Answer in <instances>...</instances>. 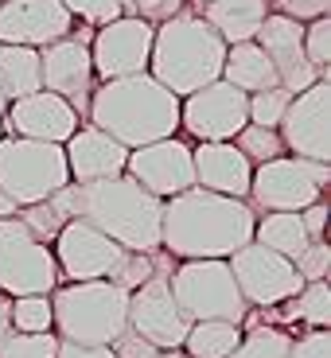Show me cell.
<instances>
[{"instance_id": "cell-21", "label": "cell", "mask_w": 331, "mask_h": 358, "mask_svg": "<svg viewBox=\"0 0 331 358\" xmlns=\"http://www.w3.org/2000/svg\"><path fill=\"white\" fill-rule=\"evenodd\" d=\"M63 156H66L71 183H98V179L125 176L129 148L117 144L113 136H106L101 129L82 125V129H74L71 141L63 144Z\"/></svg>"}, {"instance_id": "cell-11", "label": "cell", "mask_w": 331, "mask_h": 358, "mask_svg": "<svg viewBox=\"0 0 331 358\" xmlns=\"http://www.w3.org/2000/svg\"><path fill=\"white\" fill-rule=\"evenodd\" d=\"M277 133L293 156L331 164V78H320L308 90L293 94Z\"/></svg>"}, {"instance_id": "cell-47", "label": "cell", "mask_w": 331, "mask_h": 358, "mask_svg": "<svg viewBox=\"0 0 331 358\" xmlns=\"http://www.w3.org/2000/svg\"><path fill=\"white\" fill-rule=\"evenodd\" d=\"M183 4H206V0H183Z\"/></svg>"}, {"instance_id": "cell-14", "label": "cell", "mask_w": 331, "mask_h": 358, "mask_svg": "<svg viewBox=\"0 0 331 358\" xmlns=\"http://www.w3.org/2000/svg\"><path fill=\"white\" fill-rule=\"evenodd\" d=\"M246 101H250V94L218 78L188 98H179V129H188L195 141H234L242 133V125H250Z\"/></svg>"}, {"instance_id": "cell-36", "label": "cell", "mask_w": 331, "mask_h": 358, "mask_svg": "<svg viewBox=\"0 0 331 358\" xmlns=\"http://www.w3.org/2000/svg\"><path fill=\"white\" fill-rule=\"evenodd\" d=\"M63 8L71 12L74 20H82V24L101 27V24L121 16V0H63Z\"/></svg>"}, {"instance_id": "cell-25", "label": "cell", "mask_w": 331, "mask_h": 358, "mask_svg": "<svg viewBox=\"0 0 331 358\" xmlns=\"http://www.w3.org/2000/svg\"><path fill=\"white\" fill-rule=\"evenodd\" d=\"M253 242L273 250V253H281V257H288V261H296L308 245V234H304L300 215H293V210H269V215H261L258 222H253Z\"/></svg>"}, {"instance_id": "cell-8", "label": "cell", "mask_w": 331, "mask_h": 358, "mask_svg": "<svg viewBox=\"0 0 331 358\" xmlns=\"http://www.w3.org/2000/svg\"><path fill=\"white\" fill-rule=\"evenodd\" d=\"M328 183H331V164L300 160V156H277V160H265L253 168L246 199H253V206L261 215H269V210L300 215L304 206L323 199Z\"/></svg>"}, {"instance_id": "cell-6", "label": "cell", "mask_w": 331, "mask_h": 358, "mask_svg": "<svg viewBox=\"0 0 331 358\" xmlns=\"http://www.w3.org/2000/svg\"><path fill=\"white\" fill-rule=\"evenodd\" d=\"M66 183H71V171H66L63 144L27 141V136H0V191L20 210L51 199Z\"/></svg>"}, {"instance_id": "cell-15", "label": "cell", "mask_w": 331, "mask_h": 358, "mask_svg": "<svg viewBox=\"0 0 331 358\" xmlns=\"http://www.w3.org/2000/svg\"><path fill=\"white\" fill-rule=\"evenodd\" d=\"M188 327L191 323L183 320V312H179L176 300H171L168 273H164V268H156L141 288L129 292V331H136L141 339H148L156 350L183 347Z\"/></svg>"}, {"instance_id": "cell-27", "label": "cell", "mask_w": 331, "mask_h": 358, "mask_svg": "<svg viewBox=\"0 0 331 358\" xmlns=\"http://www.w3.org/2000/svg\"><path fill=\"white\" fill-rule=\"evenodd\" d=\"M238 343H242V323L203 320V323H191L188 327L183 355H191V358H226Z\"/></svg>"}, {"instance_id": "cell-38", "label": "cell", "mask_w": 331, "mask_h": 358, "mask_svg": "<svg viewBox=\"0 0 331 358\" xmlns=\"http://www.w3.org/2000/svg\"><path fill=\"white\" fill-rule=\"evenodd\" d=\"M269 12L288 16L296 24H312L320 16H331V0H269Z\"/></svg>"}, {"instance_id": "cell-3", "label": "cell", "mask_w": 331, "mask_h": 358, "mask_svg": "<svg viewBox=\"0 0 331 358\" xmlns=\"http://www.w3.org/2000/svg\"><path fill=\"white\" fill-rule=\"evenodd\" d=\"M90 125L113 136L125 148L176 136L179 129V98L164 90L153 74H129V78H106L86 106Z\"/></svg>"}, {"instance_id": "cell-16", "label": "cell", "mask_w": 331, "mask_h": 358, "mask_svg": "<svg viewBox=\"0 0 331 358\" xmlns=\"http://www.w3.org/2000/svg\"><path fill=\"white\" fill-rule=\"evenodd\" d=\"M125 176L136 179L148 195L171 199L179 191L195 187V168H191V144L179 136H164V141L129 148Z\"/></svg>"}, {"instance_id": "cell-31", "label": "cell", "mask_w": 331, "mask_h": 358, "mask_svg": "<svg viewBox=\"0 0 331 358\" xmlns=\"http://www.w3.org/2000/svg\"><path fill=\"white\" fill-rule=\"evenodd\" d=\"M12 331L24 335L51 331V296H16L12 300Z\"/></svg>"}, {"instance_id": "cell-43", "label": "cell", "mask_w": 331, "mask_h": 358, "mask_svg": "<svg viewBox=\"0 0 331 358\" xmlns=\"http://www.w3.org/2000/svg\"><path fill=\"white\" fill-rule=\"evenodd\" d=\"M12 335V296L0 292V339Z\"/></svg>"}, {"instance_id": "cell-17", "label": "cell", "mask_w": 331, "mask_h": 358, "mask_svg": "<svg viewBox=\"0 0 331 358\" xmlns=\"http://www.w3.org/2000/svg\"><path fill=\"white\" fill-rule=\"evenodd\" d=\"M94 63H90V43L82 36H63L55 43L39 47V86L71 101L74 113H86L90 94H94Z\"/></svg>"}, {"instance_id": "cell-42", "label": "cell", "mask_w": 331, "mask_h": 358, "mask_svg": "<svg viewBox=\"0 0 331 358\" xmlns=\"http://www.w3.org/2000/svg\"><path fill=\"white\" fill-rule=\"evenodd\" d=\"M55 358H117V355H113L109 347H86V343H66V339H59Z\"/></svg>"}, {"instance_id": "cell-7", "label": "cell", "mask_w": 331, "mask_h": 358, "mask_svg": "<svg viewBox=\"0 0 331 358\" xmlns=\"http://www.w3.org/2000/svg\"><path fill=\"white\" fill-rule=\"evenodd\" d=\"M168 288L176 308L183 312L188 323L203 320H226V323H242L250 304L242 300L234 273L226 261H183L176 273H168Z\"/></svg>"}, {"instance_id": "cell-20", "label": "cell", "mask_w": 331, "mask_h": 358, "mask_svg": "<svg viewBox=\"0 0 331 358\" xmlns=\"http://www.w3.org/2000/svg\"><path fill=\"white\" fill-rule=\"evenodd\" d=\"M74 31V16L63 0H4L0 4V43L47 47Z\"/></svg>"}, {"instance_id": "cell-28", "label": "cell", "mask_w": 331, "mask_h": 358, "mask_svg": "<svg viewBox=\"0 0 331 358\" xmlns=\"http://www.w3.org/2000/svg\"><path fill=\"white\" fill-rule=\"evenodd\" d=\"M288 304V320H300L308 327H331V285L328 280H308Z\"/></svg>"}, {"instance_id": "cell-5", "label": "cell", "mask_w": 331, "mask_h": 358, "mask_svg": "<svg viewBox=\"0 0 331 358\" xmlns=\"http://www.w3.org/2000/svg\"><path fill=\"white\" fill-rule=\"evenodd\" d=\"M129 327V292L113 280H71L51 292V331L66 343L109 347Z\"/></svg>"}, {"instance_id": "cell-46", "label": "cell", "mask_w": 331, "mask_h": 358, "mask_svg": "<svg viewBox=\"0 0 331 358\" xmlns=\"http://www.w3.org/2000/svg\"><path fill=\"white\" fill-rule=\"evenodd\" d=\"M4 109H8V98H4V90H0V117H4Z\"/></svg>"}, {"instance_id": "cell-40", "label": "cell", "mask_w": 331, "mask_h": 358, "mask_svg": "<svg viewBox=\"0 0 331 358\" xmlns=\"http://www.w3.org/2000/svg\"><path fill=\"white\" fill-rule=\"evenodd\" d=\"M109 350H113L117 358H156V355H160V350H156L153 343H148V339H141V335H136V331H129V327H125L121 335H117L113 343H109Z\"/></svg>"}, {"instance_id": "cell-48", "label": "cell", "mask_w": 331, "mask_h": 358, "mask_svg": "<svg viewBox=\"0 0 331 358\" xmlns=\"http://www.w3.org/2000/svg\"><path fill=\"white\" fill-rule=\"evenodd\" d=\"M0 136H4V125H0Z\"/></svg>"}, {"instance_id": "cell-30", "label": "cell", "mask_w": 331, "mask_h": 358, "mask_svg": "<svg viewBox=\"0 0 331 358\" xmlns=\"http://www.w3.org/2000/svg\"><path fill=\"white\" fill-rule=\"evenodd\" d=\"M234 148H238V152L253 164V168H258V164H265V160L285 156L281 133H277V129H261V125H242V133L234 136Z\"/></svg>"}, {"instance_id": "cell-34", "label": "cell", "mask_w": 331, "mask_h": 358, "mask_svg": "<svg viewBox=\"0 0 331 358\" xmlns=\"http://www.w3.org/2000/svg\"><path fill=\"white\" fill-rule=\"evenodd\" d=\"M59 350V335L43 331V335H24L12 331L8 339H0V358H55Z\"/></svg>"}, {"instance_id": "cell-10", "label": "cell", "mask_w": 331, "mask_h": 358, "mask_svg": "<svg viewBox=\"0 0 331 358\" xmlns=\"http://www.w3.org/2000/svg\"><path fill=\"white\" fill-rule=\"evenodd\" d=\"M226 265H230L234 285H238V292H242V300L250 308H277L304 288V280H300L293 261L273 253V250H265V245H258V242L234 250L230 257H226Z\"/></svg>"}, {"instance_id": "cell-9", "label": "cell", "mask_w": 331, "mask_h": 358, "mask_svg": "<svg viewBox=\"0 0 331 358\" xmlns=\"http://www.w3.org/2000/svg\"><path fill=\"white\" fill-rule=\"evenodd\" d=\"M59 265L47 242H39L20 218H0V292L51 296L59 288Z\"/></svg>"}, {"instance_id": "cell-2", "label": "cell", "mask_w": 331, "mask_h": 358, "mask_svg": "<svg viewBox=\"0 0 331 358\" xmlns=\"http://www.w3.org/2000/svg\"><path fill=\"white\" fill-rule=\"evenodd\" d=\"M51 203L63 218H78V222L94 226L129 253L160 250L164 199L148 195L129 176L98 179V183H66L51 195Z\"/></svg>"}, {"instance_id": "cell-37", "label": "cell", "mask_w": 331, "mask_h": 358, "mask_svg": "<svg viewBox=\"0 0 331 358\" xmlns=\"http://www.w3.org/2000/svg\"><path fill=\"white\" fill-rule=\"evenodd\" d=\"M296 265V273H300V280H328V273H331V245L328 242H308L304 245V253L293 261Z\"/></svg>"}, {"instance_id": "cell-29", "label": "cell", "mask_w": 331, "mask_h": 358, "mask_svg": "<svg viewBox=\"0 0 331 358\" xmlns=\"http://www.w3.org/2000/svg\"><path fill=\"white\" fill-rule=\"evenodd\" d=\"M288 343H293L288 331H281L273 323H258L226 358H288Z\"/></svg>"}, {"instance_id": "cell-49", "label": "cell", "mask_w": 331, "mask_h": 358, "mask_svg": "<svg viewBox=\"0 0 331 358\" xmlns=\"http://www.w3.org/2000/svg\"><path fill=\"white\" fill-rule=\"evenodd\" d=\"M0 4H4V0H0Z\"/></svg>"}, {"instance_id": "cell-24", "label": "cell", "mask_w": 331, "mask_h": 358, "mask_svg": "<svg viewBox=\"0 0 331 358\" xmlns=\"http://www.w3.org/2000/svg\"><path fill=\"white\" fill-rule=\"evenodd\" d=\"M223 82H230L242 94H261V90L277 86V71L269 63V55L258 43H230L223 59Z\"/></svg>"}, {"instance_id": "cell-22", "label": "cell", "mask_w": 331, "mask_h": 358, "mask_svg": "<svg viewBox=\"0 0 331 358\" xmlns=\"http://www.w3.org/2000/svg\"><path fill=\"white\" fill-rule=\"evenodd\" d=\"M191 168H195V187L230 199L250 195L253 164L234 148V141H199V148H191Z\"/></svg>"}, {"instance_id": "cell-19", "label": "cell", "mask_w": 331, "mask_h": 358, "mask_svg": "<svg viewBox=\"0 0 331 358\" xmlns=\"http://www.w3.org/2000/svg\"><path fill=\"white\" fill-rule=\"evenodd\" d=\"M253 43L269 55V63H273V71H277V86L281 90L300 94V90H308L312 82H320V74H316L312 63L304 59V24L269 12V16L261 20Z\"/></svg>"}, {"instance_id": "cell-23", "label": "cell", "mask_w": 331, "mask_h": 358, "mask_svg": "<svg viewBox=\"0 0 331 358\" xmlns=\"http://www.w3.org/2000/svg\"><path fill=\"white\" fill-rule=\"evenodd\" d=\"M199 16L215 27V36L230 43H250L258 36L261 20L269 16V0H206L199 4Z\"/></svg>"}, {"instance_id": "cell-18", "label": "cell", "mask_w": 331, "mask_h": 358, "mask_svg": "<svg viewBox=\"0 0 331 358\" xmlns=\"http://www.w3.org/2000/svg\"><path fill=\"white\" fill-rule=\"evenodd\" d=\"M82 117L74 113L71 101H63L51 90H36L24 98L8 101L0 125L8 129L12 136H27V141H47V144H66L71 133L78 129Z\"/></svg>"}, {"instance_id": "cell-33", "label": "cell", "mask_w": 331, "mask_h": 358, "mask_svg": "<svg viewBox=\"0 0 331 358\" xmlns=\"http://www.w3.org/2000/svg\"><path fill=\"white\" fill-rule=\"evenodd\" d=\"M304 59L320 78H331V16L304 24Z\"/></svg>"}, {"instance_id": "cell-35", "label": "cell", "mask_w": 331, "mask_h": 358, "mask_svg": "<svg viewBox=\"0 0 331 358\" xmlns=\"http://www.w3.org/2000/svg\"><path fill=\"white\" fill-rule=\"evenodd\" d=\"M188 4L183 0H121V16H136L144 20V24H164V20H171L176 12H183Z\"/></svg>"}, {"instance_id": "cell-1", "label": "cell", "mask_w": 331, "mask_h": 358, "mask_svg": "<svg viewBox=\"0 0 331 358\" xmlns=\"http://www.w3.org/2000/svg\"><path fill=\"white\" fill-rule=\"evenodd\" d=\"M253 222L258 215L246 199L188 187L164 199L160 250L179 261H226L234 250L253 242Z\"/></svg>"}, {"instance_id": "cell-26", "label": "cell", "mask_w": 331, "mask_h": 358, "mask_svg": "<svg viewBox=\"0 0 331 358\" xmlns=\"http://www.w3.org/2000/svg\"><path fill=\"white\" fill-rule=\"evenodd\" d=\"M0 90H4L8 101L43 90L39 86V51L36 47L0 43Z\"/></svg>"}, {"instance_id": "cell-45", "label": "cell", "mask_w": 331, "mask_h": 358, "mask_svg": "<svg viewBox=\"0 0 331 358\" xmlns=\"http://www.w3.org/2000/svg\"><path fill=\"white\" fill-rule=\"evenodd\" d=\"M156 358H191V355H183V347H176V350H160Z\"/></svg>"}, {"instance_id": "cell-39", "label": "cell", "mask_w": 331, "mask_h": 358, "mask_svg": "<svg viewBox=\"0 0 331 358\" xmlns=\"http://www.w3.org/2000/svg\"><path fill=\"white\" fill-rule=\"evenodd\" d=\"M288 358H331V331L328 327H312L308 335L288 343Z\"/></svg>"}, {"instance_id": "cell-4", "label": "cell", "mask_w": 331, "mask_h": 358, "mask_svg": "<svg viewBox=\"0 0 331 358\" xmlns=\"http://www.w3.org/2000/svg\"><path fill=\"white\" fill-rule=\"evenodd\" d=\"M226 43L215 36L199 12H176L171 20L156 24L153 31V55H148V74L171 90L176 98H188L195 90L223 78Z\"/></svg>"}, {"instance_id": "cell-13", "label": "cell", "mask_w": 331, "mask_h": 358, "mask_svg": "<svg viewBox=\"0 0 331 358\" xmlns=\"http://www.w3.org/2000/svg\"><path fill=\"white\" fill-rule=\"evenodd\" d=\"M153 24L136 16H117L109 24L94 27L90 36V63L101 82L106 78H129V74L148 71V55H153Z\"/></svg>"}, {"instance_id": "cell-12", "label": "cell", "mask_w": 331, "mask_h": 358, "mask_svg": "<svg viewBox=\"0 0 331 358\" xmlns=\"http://www.w3.org/2000/svg\"><path fill=\"white\" fill-rule=\"evenodd\" d=\"M55 265H59V277L66 280H113V273L121 268L129 250L106 238L101 230L78 222V218H66L63 230L55 234Z\"/></svg>"}, {"instance_id": "cell-44", "label": "cell", "mask_w": 331, "mask_h": 358, "mask_svg": "<svg viewBox=\"0 0 331 358\" xmlns=\"http://www.w3.org/2000/svg\"><path fill=\"white\" fill-rule=\"evenodd\" d=\"M16 215H20V206L12 203V199L4 195V191H0V218H16Z\"/></svg>"}, {"instance_id": "cell-41", "label": "cell", "mask_w": 331, "mask_h": 358, "mask_svg": "<svg viewBox=\"0 0 331 358\" xmlns=\"http://www.w3.org/2000/svg\"><path fill=\"white\" fill-rule=\"evenodd\" d=\"M300 222H304L308 242H328V199H316L312 206H304Z\"/></svg>"}, {"instance_id": "cell-32", "label": "cell", "mask_w": 331, "mask_h": 358, "mask_svg": "<svg viewBox=\"0 0 331 358\" xmlns=\"http://www.w3.org/2000/svg\"><path fill=\"white\" fill-rule=\"evenodd\" d=\"M288 101H293V94L281 86L273 90H261V94H250V101H246V113H250V125H261V129H277L281 117H285Z\"/></svg>"}]
</instances>
